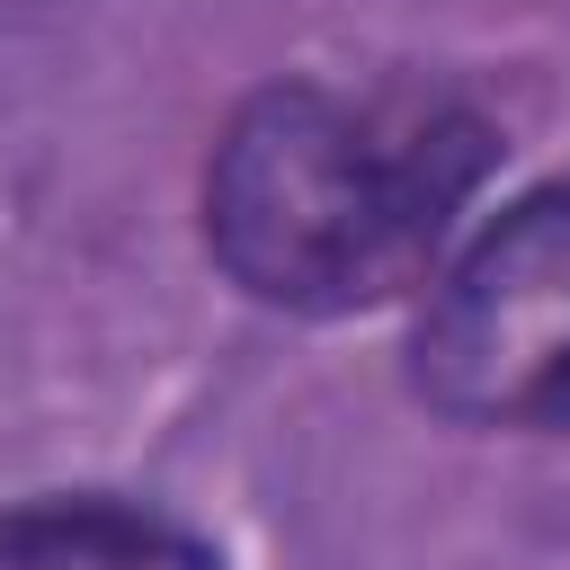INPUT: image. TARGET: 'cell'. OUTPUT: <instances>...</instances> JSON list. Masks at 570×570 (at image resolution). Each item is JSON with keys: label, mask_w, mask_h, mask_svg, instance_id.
I'll list each match as a JSON object with an SVG mask.
<instances>
[{"label": "cell", "mask_w": 570, "mask_h": 570, "mask_svg": "<svg viewBox=\"0 0 570 570\" xmlns=\"http://www.w3.org/2000/svg\"><path fill=\"white\" fill-rule=\"evenodd\" d=\"M410 374L463 428H570V187L525 196L445 267Z\"/></svg>", "instance_id": "obj_2"}, {"label": "cell", "mask_w": 570, "mask_h": 570, "mask_svg": "<svg viewBox=\"0 0 570 570\" xmlns=\"http://www.w3.org/2000/svg\"><path fill=\"white\" fill-rule=\"evenodd\" d=\"M490 169V125L419 80L258 89L205 160V249L276 312H356L401 294Z\"/></svg>", "instance_id": "obj_1"}, {"label": "cell", "mask_w": 570, "mask_h": 570, "mask_svg": "<svg viewBox=\"0 0 570 570\" xmlns=\"http://www.w3.org/2000/svg\"><path fill=\"white\" fill-rule=\"evenodd\" d=\"M0 570H214V552L125 499H36L0 517Z\"/></svg>", "instance_id": "obj_3"}]
</instances>
